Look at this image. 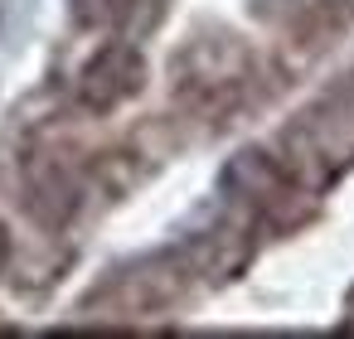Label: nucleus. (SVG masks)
<instances>
[{
	"instance_id": "1",
	"label": "nucleus",
	"mask_w": 354,
	"mask_h": 339,
	"mask_svg": "<svg viewBox=\"0 0 354 339\" xmlns=\"http://www.w3.org/2000/svg\"><path fill=\"white\" fill-rule=\"evenodd\" d=\"M136 88H141V54L127 49V44H112V49H102V54L88 64V73H83V83H78V97H83V107H93V112H112V107L127 102Z\"/></svg>"
}]
</instances>
